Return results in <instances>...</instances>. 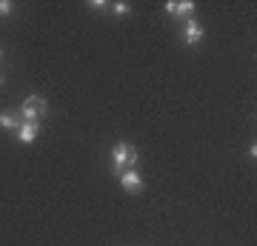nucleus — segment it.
Wrapping results in <instances>:
<instances>
[{"label": "nucleus", "mask_w": 257, "mask_h": 246, "mask_svg": "<svg viewBox=\"0 0 257 246\" xmlns=\"http://www.w3.org/2000/svg\"><path fill=\"white\" fill-rule=\"evenodd\" d=\"M120 183H123L126 192H140L143 189V181H140V175L135 172V169H126V172L120 175Z\"/></svg>", "instance_id": "obj_3"}, {"label": "nucleus", "mask_w": 257, "mask_h": 246, "mask_svg": "<svg viewBox=\"0 0 257 246\" xmlns=\"http://www.w3.org/2000/svg\"><path fill=\"white\" fill-rule=\"evenodd\" d=\"M166 12H169V15H177V3H175V0H169V3H166Z\"/></svg>", "instance_id": "obj_10"}, {"label": "nucleus", "mask_w": 257, "mask_h": 246, "mask_svg": "<svg viewBox=\"0 0 257 246\" xmlns=\"http://www.w3.org/2000/svg\"><path fill=\"white\" fill-rule=\"evenodd\" d=\"M0 83H3V74H0Z\"/></svg>", "instance_id": "obj_11"}, {"label": "nucleus", "mask_w": 257, "mask_h": 246, "mask_svg": "<svg viewBox=\"0 0 257 246\" xmlns=\"http://www.w3.org/2000/svg\"><path fill=\"white\" fill-rule=\"evenodd\" d=\"M0 57H3V49H0Z\"/></svg>", "instance_id": "obj_12"}, {"label": "nucleus", "mask_w": 257, "mask_h": 246, "mask_svg": "<svg viewBox=\"0 0 257 246\" xmlns=\"http://www.w3.org/2000/svg\"><path fill=\"white\" fill-rule=\"evenodd\" d=\"M46 112H49L46 98H40V95H29L26 101H23L20 115H23V120H35V123H37V118H43Z\"/></svg>", "instance_id": "obj_1"}, {"label": "nucleus", "mask_w": 257, "mask_h": 246, "mask_svg": "<svg viewBox=\"0 0 257 246\" xmlns=\"http://www.w3.org/2000/svg\"><path fill=\"white\" fill-rule=\"evenodd\" d=\"M111 9L117 12V15H128V9H132V6H128V3H114Z\"/></svg>", "instance_id": "obj_8"}, {"label": "nucleus", "mask_w": 257, "mask_h": 246, "mask_svg": "<svg viewBox=\"0 0 257 246\" xmlns=\"http://www.w3.org/2000/svg\"><path fill=\"white\" fill-rule=\"evenodd\" d=\"M35 137H37V123L35 120H23L20 129H18V140L20 143H32Z\"/></svg>", "instance_id": "obj_4"}, {"label": "nucleus", "mask_w": 257, "mask_h": 246, "mask_svg": "<svg viewBox=\"0 0 257 246\" xmlns=\"http://www.w3.org/2000/svg\"><path fill=\"white\" fill-rule=\"evenodd\" d=\"M200 37H203V26H200V23H197L194 18H189V20H186V37H183V40L194 46L197 40H200Z\"/></svg>", "instance_id": "obj_5"}, {"label": "nucleus", "mask_w": 257, "mask_h": 246, "mask_svg": "<svg viewBox=\"0 0 257 246\" xmlns=\"http://www.w3.org/2000/svg\"><path fill=\"white\" fill-rule=\"evenodd\" d=\"M138 163V149L132 143H117L114 146V169L120 166H135Z\"/></svg>", "instance_id": "obj_2"}, {"label": "nucleus", "mask_w": 257, "mask_h": 246, "mask_svg": "<svg viewBox=\"0 0 257 246\" xmlns=\"http://www.w3.org/2000/svg\"><path fill=\"white\" fill-rule=\"evenodd\" d=\"M192 12H194V3H192V0H183V3H177V15H180V18L186 15V20H189V15H192Z\"/></svg>", "instance_id": "obj_7"}, {"label": "nucleus", "mask_w": 257, "mask_h": 246, "mask_svg": "<svg viewBox=\"0 0 257 246\" xmlns=\"http://www.w3.org/2000/svg\"><path fill=\"white\" fill-rule=\"evenodd\" d=\"M20 123H23V120H20L15 112H3V115H0V129H20Z\"/></svg>", "instance_id": "obj_6"}, {"label": "nucleus", "mask_w": 257, "mask_h": 246, "mask_svg": "<svg viewBox=\"0 0 257 246\" xmlns=\"http://www.w3.org/2000/svg\"><path fill=\"white\" fill-rule=\"evenodd\" d=\"M9 12H12V3L9 0H0V18H6Z\"/></svg>", "instance_id": "obj_9"}]
</instances>
